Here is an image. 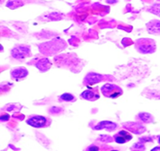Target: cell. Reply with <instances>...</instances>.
Listing matches in <instances>:
<instances>
[{
    "label": "cell",
    "instance_id": "obj_1",
    "mask_svg": "<svg viewBox=\"0 0 160 151\" xmlns=\"http://www.w3.org/2000/svg\"><path fill=\"white\" fill-rule=\"evenodd\" d=\"M101 92H102V94L105 96L111 98H119L123 93L121 88L117 85H114V84H106V85H104L101 88Z\"/></svg>",
    "mask_w": 160,
    "mask_h": 151
},
{
    "label": "cell",
    "instance_id": "obj_2",
    "mask_svg": "<svg viewBox=\"0 0 160 151\" xmlns=\"http://www.w3.org/2000/svg\"><path fill=\"white\" fill-rule=\"evenodd\" d=\"M137 47L138 50L142 53L147 54V53H152L155 49V45H154V42L152 40H149V39L144 38V39H140L137 42Z\"/></svg>",
    "mask_w": 160,
    "mask_h": 151
},
{
    "label": "cell",
    "instance_id": "obj_3",
    "mask_svg": "<svg viewBox=\"0 0 160 151\" xmlns=\"http://www.w3.org/2000/svg\"><path fill=\"white\" fill-rule=\"evenodd\" d=\"M29 55H30V50L26 46H17L12 51V56L18 60H23Z\"/></svg>",
    "mask_w": 160,
    "mask_h": 151
},
{
    "label": "cell",
    "instance_id": "obj_4",
    "mask_svg": "<svg viewBox=\"0 0 160 151\" xmlns=\"http://www.w3.org/2000/svg\"><path fill=\"white\" fill-rule=\"evenodd\" d=\"M26 123L34 128H43L46 126L47 119L44 116H33V117L27 119Z\"/></svg>",
    "mask_w": 160,
    "mask_h": 151
},
{
    "label": "cell",
    "instance_id": "obj_5",
    "mask_svg": "<svg viewBox=\"0 0 160 151\" xmlns=\"http://www.w3.org/2000/svg\"><path fill=\"white\" fill-rule=\"evenodd\" d=\"M114 138L117 143L122 144V143H125L129 142V140H131L132 135L129 132H127V131H120V132L115 133L114 135Z\"/></svg>",
    "mask_w": 160,
    "mask_h": 151
},
{
    "label": "cell",
    "instance_id": "obj_6",
    "mask_svg": "<svg viewBox=\"0 0 160 151\" xmlns=\"http://www.w3.org/2000/svg\"><path fill=\"white\" fill-rule=\"evenodd\" d=\"M102 80H104V77H103L102 75H100V74L89 73L85 76V80H83V83H85V85H87H87H92V84H94V83L101 82Z\"/></svg>",
    "mask_w": 160,
    "mask_h": 151
},
{
    "label": "cell",
    "instance_id": "obj_7",
    "mask_svg": "<svg viewBox=\"0 0 160 151\" xmlns=\"http://www.w3.org/2000/svg\"><path fill=\"white\" fill-rule=\"evenodd\" d=\"M81 96H82L83 100H87L89 101H95L96 100L99 98V95H98L96 90H87L83 92Z\"/></svg>",
    "mask_w": 160,
    "mask_h": 151
},
{
    "label": "cell",
    "instance_id": "obj_8",
    "mask_svg": "<svg viewBox=\"0 0 160 151\" xmlns=\"http://www.w3.org/2000/svg\"><path fill=\"white\" fill-rule=\"evenodd\" d=\"M27 74H28V71L26 68L19 67V68L14 69V70L12 71L11 75H12V77H13L14 79H16V80H21V79L25 77Z\"/></svg>",
    "mask_w": 160,
    "mask_h": 151
},
{
    "label": "cell",
    "instance_id": "obj_9",
    "mask_svg": "<svg viewBox=\"0 0 160 151\" xmlns=\"http://www.w3.org/2000/svg\"><path fill=\"white\" fill-rule=\"evenodd\" d=\"M149 33L152 34H160V22L159 21H151V23L147 24Z\"/></svg>",
    "mask_w": 160,
    "mask_h": 151
},
{
    "label": "cell",
    "instance_id": "obj_10",
    "mask_svg": "<svg viewBox=\"0 0 160 151\" xmlns=\"http://www.w3.org/2000/svg\"><path fill=\"white\" fill-rule=\"evenodd\" d=\"M117 128V125L115 123L109 122V121H104V122H101L98 124V126L94 127L96 130H101V129H107L108 131H114Z\"/></svg>",
    "mask_w": 160,
    "mask_h": 151
},
{
    "label": "cell",
    "instance_id": "obj_11",
    "mask_svg": "<svg viewBox=\"0 0 160 151\" xmlns=\"http://www.w3.org/2000/svg\"><path fill=\"white\" fill-rule=\"evenodd\" d=\"M51 61L48 59H42L36 63V66L40 69L41 71H47L49 68L51 67Z\"/></svg>",
    "mask_w": 160,
    "mask_h": 151
},
{
    "label": "cell",
    "instance_id": "obj_12",
    "mask_svg": "<svg viewBox=\"0 0 160 151\" xmlns=\"http://www.w3.org/2000/svg\"><path fill=\"white\" fill-rule=\"evenodd\" d=\"M74 96L73 95H71V94H68V93H66V94H63V95H61L59 96V100L61 101H72L74 100Z\"/></svg>",
    "mask_w": 160,
    "mask_h": 151
},
{
    "label": "cell",
    "instance_id": "obj_13",
    "mask_svg": "<svg viewBox=\"0 0 160 151\" xmlns=\"http://www.w3.org/2000/svg\"><path fill=\"white\" fill-rule=\"evenodd\" d=\"M139 116L142 119V121H144L146 123H149L152 121V116L151 114H149V113H141Z\"/></svg>",
    "mask_w": 160,
    "mask_h": 151
},
{
    "label": "cell",
    "instance_id": "obj_14",
    "mask_svg": "<svg viewBox=\"0 0 160 151\" xmlns=\"http://www.w3.org/2000/svg\"><path fill=\"white\" fill-rule=\"evenodd\" d=\"M151 12H152V13L158 15V16H160V4L159 5H154L152 8L149 10Z\"/></svg>",
    "mask_w": 160,
    "mask_h": 151
},
{
    "label": "cell",
    "instance_id": "obj_15",
    "mask_svg": "<svg viewBox=\"0 0 160 151\" xmlns=\"http://www.w3.org/2000/svg\"><path fill=\"white\" fill-rule=\"evenodd\" d=\"M10 119L9 115H1V121H7Z\"/></svg>",
    "mask_w": 160,
    "mask_h": 151
},
{
    "label": "cell",
    "instance_id": "obj_16",
    "mask_svg": "<svg viewBox=\"0 0 160 151\" xmlns=\"http://www.w3.org/2000/svg\"><path fill=\"white\" fill-rule=\"evenodd\" d=\"M88 150H99V148H98L97 146H91L88 148Z\"/></svg>",
    "mask_w": 160,
    "mask_h": 151
},
{
    "label": "cell",
    "instance_id": "obj_17",
    "mask_svg": "<svg viewBox=\"0 0 160 151\" xmlns=\"http://www.w3.org/2000/svg\"><path fill=\"white\" fill-rule=\"evenodd\" d=\"M158 142H159V143H160V137H159V138H158Z\"/></svg>",
    "mask_w": 160,
    "mask_h": 151
}]
</instances>
